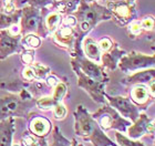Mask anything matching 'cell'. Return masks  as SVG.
Listing matches in <instances>:
<instances>
[{"label":"cell","instance_id":"1","mask_svg":"<svg viewBox=\"0 0 155 146\" xmlns=\"http://www.w3.org/2000/svg\"><path fill=\"white\" fill-rule=\"evenodd\" d=\"M36 97L25 88L18 91L0 89V121L8 117H28L36 105Z\"/></svg>","mask_w":155,"mask_h":146},{"label":"cell","instance_id":"2","mask_svg":"<svg viewBox=\"0 0 155 146\" xmlns=\"http://www.w3.org/2000/svg\"><path fill=\"white\" fill-rule=\"evenodd\" d=\"M74 117V132L78 136L92 143L93 146H117L107 136L99 124L95 122L90 112L82 104L78 105L73 112Z\"/></svg>","mask_w":155,"mask_h":146},{"label":"cell","instance_id":"3","mask_svg":"<svg viewBox=\"0 0 155 146\" xmlns=\"http://www.w3.org/2000/svg\"><path fill=\"white\" fill-rule=\"evenodd\" d=\"M72 15L77 19V36L82 40L101 21L111 20L109 9L99 5L97 1L87 2V0H80L79 7Z\"/></svg>","mask_w":155,"mask_h":146},{"label":"cell","instance_id":"4","mask_svg":"<svg viewBox=\"0 0 155 146\" xmlns=\"http://www.w3.org/2000/svg\"><path fill=\"white\" fill-rule=\"evenodd\" d=\"M91 115L104 132L115 130L121 133H126V128L132 124L131 121L121 116L107 102L102 104L99 110Z\"/></svg>","mask_w":155,"mask_h":146},{"label":"cell","instance_id":"5","mask_svg":"<svg viewBox=\"0 0 155 146\" xmlns=\"http://www.w3.org/2000/svg\"><path fill=\"white\" fill-rule=\"evenodd\" d=\"M21 28L20 33L21 36H25L27 33H37L40 38H47L48 34L45 32L43 20L41 16V9H38L36 7L27 5L21 9Z\"/></svg>","mask_w":155,"mask_h":146},{"label":"cell","instance_id":"6","mask_svg":"<svg viewBox=\"0 0 155 146\" xmlns=\"http://www.w3.org/2000/svg\"><path fill=\"white\" fill-rule=\"evenodd\" d=\"M155 57L153 54L149 55L142 52L131 51L126 52L122 58L120 59L117 67L123 73L130 74L139 70L154 68Z\"/></svg>","mask_w":155,"mask_h":146},{"label":"cell","instance_id":"7","mask_svg":"<svg viewBox=\"0 0 155 146\" xmlns=\"http://www.w3.org/2000/svg\"><path fill=\"white\" fill-rule=\"evenodd\" d=\"M71 67L78 78V86L83 89L95 103H99V104L107 103V100L104 97L107 83L93 80L90 76L85 75L74 63H71Z\"/></svg>","mask_w":155,"mask_h":146},{"label":"cell","instance_id":"8","mask_svg":"<svg viewBox=\"0 0 155 146\" xmlns=\"http://www.w3.org/2000/svg\"><path fill=\"white\" fill-rule=\"evenodd\" d=\"M70 55H71V63H74L84 74L90 76L93 80L104 82L107 84L110 78L105 72V69L102 65L97 64V62L91 61L87 58H85L82 51L74 52V53H71Z\"/></svg>","mask_w":155,"mask_h":146},{"label":"cell","instance_id":"9","mask_svg":"<svg viewBox=\"0 0 155 146\" xmlns=\"http://www.w3.org/2000/svg\"><path fill=\"white\" fill-rule=\"evenodd\" d=\"M20 28L12 26L8 29L0 30V60H5L15 53H20L22 48L20 44Z\"/></svg>","mask_w":155,"mask_h":146},{"label":"cell","instance_id":"10","mask_svg":"<svg viewBox=\"0 0 155 146\" xmlns=\"http://www.w3.org/2000/svg\"><path fill=\"white\" fill-rule=\"evenodd\" d=\"M107 8L111 13V19L119 27L123 28L131 23L133 20L137 19L136 8L134 2L130 3L126 1H109Z\"/></svg>","mask_w":155,"mask_h":146},{"label":"cell","instance_id":"11","mask_svg":"<svg viewBox=\"0 0 155 146\" xmlns=\"http://www.w3.org/2000/svg\"><path fill=\"white\" fill-rule=\"evenodd\" d=\"M104 97H105L107 103L124 118L131 121V122H134L139 117L140 109L130 100V97L122 96V95L112 96V95H109L107 93L104 94Z\"/></svg>","mask_w":155,"mask_h":146},{"label":"cell","instance_id":"12","mask_svg":"<svg viewBox=\"0 0 155 146\" xmlns=\"http://www.w3.org/2000/svg\"><path fill=\"white\" fill-rule=\"evenodd\" d=\"M126 133L132 140H140L144 135H154V120L145 113H140L139 117L126 128Z\"/></svg>","mask_w":155,"mask_h":146},{"label":"cell","instance_id":"13","mask_svg":"<svg viewBox=\"0 0 155 146\" xmlns=\"http://www.w3.org/2000/svg\"><path fill=\"white\" fill-rule=\"evenodd\" d=\"M75 39H77V30L75 27L61 24L54 32L52 33L53 42L65 51L71 52L74 47Z\"/></svg>","mask_w":155,"mask_h":146},{"label":"cell","instance_id":"14","mask_svg":"<svg viewBox=\"0 0 155 146\" xmlns=\"http://www.w3.org/2000/svg\"><path fill=\"white\" fill-rule=\"evenodd\" d=\"M130 100L139 107L140 110H146L153 103L154 94L145 84H134L130 92Z\"/></svg>","mask_w":155,"mask_h":146},{"label":"cell","instance_id":"15","mask_svg":"<svg viewBox=\"0 0 155 146\" xmlns=\"http://www.w3.org/2000/svg\"><path fill=\"white\" fill-rule=\"evenodd\" d=\"M29 123H28V131L33 135L39 137H47L49 134L51 133L53 124L51 121L42 115H28Z\"/></svg>","mask_w":155,"mask_h":146},{"label":"cell","instance_id":"16","mask_svg":"<svg viewBox=\"0 0 155 146\" xmlns=\"http://www.w3.org/2000/svg\"><path fill=\"white\" fill-rule=\"evenodd\" d=\"M126 51L120 48V46L116 42H114L113 47L110 51L101 53V65L104 69H107L110 71H114L117 68V63H119L120 59L125 54Z\"/></svg>","mask_w":155,"mask_h":146},{"label":"cell","instance_id":"17","mask_svg":"<svg viewBox=\"0 0 155 146\" xmlns=\"http://www.w3.org/2000/svg\"><path fill=\"white\" fill-rule=\"evenodd\" d=\"M155 79V70L154 68L144 69V70H139L134 73H131L127 75L123 83L127 85H134V84H150L151 82L154 81Z\"/></svg>","mask_w":155,"mask_h":146},{"label":"cell","instance_id":"18","mask_svg":"<svg viewBox=\"0 0 155 146\" xmlns=\"http://www.w3.org/2000/svg\"><path fill=\"white\" fill-rule=\"evenodd\" d=\"M16 132V118L8 117L0 121V146H12V138Z\"/></svg>","mask_w":155,"mask_h":146},{"label":"cell","instance_id":"19","mask_svg":"<svg viewBox=\"0 0 155 146\" xmlns=\"http://www.w3.org/2000/svg\"><path fill=\"white\" fill-rule=\"evenodd\" d=\"M81 49L85 58H87L91 61L100 62L101 50L95 40H93L90 37H84L81 42Z\"/></svg>","mask_w":155,"mask_h":146},{"label":"cell","instance_id":"20","mask_svg":"<svg viewBox=\"0 0 155 146\" xmlns=\"http://www.w3.org/2000/svg\"><path fill=\"white\" fill-rule=\"evenodd\" d=\"M80 0H53L51 6L61 15H72L79 7Z\"/></svg>","mask_w":155,"mask_h":146},{"label":"cell","instance_id":"21","mask_svg":"<svg viewBox=\"0 0 155 146\" xmlns=\"http://www.w3.org/2000/svg\"><path fill=\"white\" fill-rule=\"evenodd\" d=\"M63 21V15L57 12V11H52L45 17V19L43 20V26H45V30L47 34H52L55 30L58 29L59 27L62 24Z\"/></svg>","mask_w":155,"mask_h":146},{"label":"cell","instance_id":"22","mask_svg":"<svg viewBox=\"0 0 155 146\" xmlns=\"http://www.w3.org/2000/svg\"><path fill=\"white\" fill-rule=\"evenodd\" d=\"M12 146H48V143L45 137L36 136L28 131L22 134L19 143L12 144Z\"/></svg>","mask_w":155,"mask_h":146},{"label":"cell","instance_id":"23","mask_svg":"<svg viewBox=\"0 0 155 146\" xmlns=\"http://www.w3.org/2000/svg\"><path fill=\"white\" fill-rule=\"evenodd\" d=\"M20 16H21V9H16L11 13H5L0 11V30L16 26L20 21Z\"/></svg>","mask_w":155,"mask_h":146},{"label":"cell","instance_id":"24","mask_svg":"<svg viewBox=\"0 0 155 146\" xmlns=\"http://www.w3.org/2000/svg\"><path fill=\"white\" fill-rule=\"evenodd\" d=\"M20 42H21L22 49L36 50L41 46V38L37 33H27L25 36H21Z\"/></svg>","mask_w":155,"mask_h":146},{"label":"cell","instance_id":"25","mask_svg":"<svg viewBox=\"0 0 155 146\" xmlns=\"http://www.w3.org/2000/svg\"><path fill=\"white\" fill-rule=\"evenodd\" d=\"M31 69L33 72V76L36 81H40V80H45L50 73H51V69L47 67V65L42 64V63H38V62H33L30 64Z\"/></svg>","mask_w":155,"mask_h":146},{"label":"cell","instance_id":"26","mask_svg":"<svg viewBox=\"0 0 155 146\" xmlns=\"http://www.w3.org/2000/svg\"><path fill=\"white\" fill-rule=\"evenodd\" d=\"M71 141H69L67 137L62 134L59 126L54 125L52 127V143L50 146H70Z\"/></svg>","mask_w":155,"mask_h":146},{"label":"cell","instance_id":"27","mask_svg":"<svg viewBox=\"0 0 155 146\" xmlns=\"http://www.w3.org/2000/svg\"><path fill=\"white\" fill-rule=\"evenodd\" d=\"M67 92H68V84L67 82H62L59 81V83L53 88V91H52V94H50L51 99L54 101V103H60L62 102L63 97L67 95Z\"/></svg>","mask_w":155,"mask_h":146},{"label":"cell","instance_id":"28","mask_svg":"<svg viewBox=\"0 0 155 146\" xmlns=\"http://www.w3.org/2000/svg\"><path fill=\"white\" fill-rule=\"evenodd\" d=\"M114 136H115L117 146H145L144 143H142L141 141L132 140V138L125 136L124 134H122L121 132H117V131L114 133Z\"/></svg>","mask_w":155,"mask_h":146},{"label":"cell","instance_id":"29","mask_svg":"<svg viewBox=\"0 0 155 146\" xmlns=\"http://www.w3.org/2000/svg\"><path fill=\"white\" fill-rule=\"evenodd\" d=\"M127 28H126V31H127V34H129L130 38L132 39H135V38H139L142 34H144V31H143L142 27H141V23H140V19L133 20L132 22L127 24Z\"/></svg>","mask_w":155,"mask_h":146},{"label":"cell","instance_id":"30","mask_svg":"<svg viewBox=\"0 0 155 146\" xmlns=\"http://www.w3.org/2000/svg\"><path fill=\"white\" fill-rule=\"evenodd\" d=\"M52 113H53V117L57 121H62L64 120L67 114H68V109L65 107L64 104H62V102L57 103L52 109Z\"/></svg>","mask_w":155,"mask_h":146},{"label":"cell","instance_id":"31","mask_svg":"<svg viewBox=\"0 0 155 146\" xmlns=\"http://www.w3.org/2000/svg\"><path fill=\"white\" fill-rule=\"evenodd\" d=\"M140 23H141V27H142L144 33L153 32V30H154V26H155L154 17L153 16L143 17L142 19H140Z\"/></svg>","mask_w":155,"mask_h":146},{"label":"cell","instance_id":"32","mask_svg":"<svg viewBox=\"0 0 155 146\" xmlns=\"http://www.w3.org/2000/svg\"><path fill=\"white\" fill-rule=\"evenodd\" d=\"M97 44H99L101 53H104V52L110 51L115 41L111 39L110 37H103V38H101V39L99 40V41H97Z\"/></svg>","mask_w":155,"mask_h":146},{"label":"cell","instance_id":"33","mask_svg":"<svg viewBox=\"0 0 155 146\" xmlns=\"http://www.w3.org/2000/svg\"><path fill=\"white\" fill-rule=\"evenodd\" d=\"M23 51L21 52V62L22 64L30 65L35 61V50H29V49H22Z\"/></svg>","mask_w":155,"mask_h":146},{"label":"cell","instance_id":"34","mask_svg":"<svg viewBox=\"0 0 155 146\" xmlns=\"http://www.w3.org/2000/svg\"><path fill=\"white\" fill-rule=\"evenodd\" d=\"M28 5L32 7H36L38 9H43L45 7L51 6L53 0H25Z\"/></svg>","mask_w":155,"mask_h":146},{"label":"cell","instance_id":"35","mask_svg":"<svg viewBox=\"0 0 155 146\" xmlns=\"http://www.w3.org/2000/svg\"><path fill=\"white\" fill-rule=\"evenodd\" d=\"M16 5H15V0H2V6L1 10L5 13H11L16 10Z\"/></svg>","mask_w":155,"mask_h":146},{"label":"cell","instance_id":"36","mask_svg":"<svg viewBox=\"0 0 155 146\" xmlns=\"http://www.w3.org/2000/svg\"><path fill=\"white\" fill-rule=\"evenodd\" d=\"M22 79L25 81H28V82H32L35 81V76H33V72H32V69L30 65H26L25 69L22 70Z\"/></svg>","mask_w":155,"mask_h":146},{"label":"cell","instance_id":"37","mask_svg":"<svg viewBox=\"0 0 155 146\" xmlns=\"http://www.w3.org/2000/svg\"><path fill=\"white\" fill-rule=\"evenodd\" d=\"M45 80V84H47V86L50 88V89L54 88L55 85L59 83V81H60V80H59L54 74H52V73H50V74H49Z\"/></svg>","mask_w":155,"mask_h":146},{"label":"cell","instance_id":"38","mask_svg":"<svg viewBox=\"0 0 155 146\" xmlns=\"http://www.w3.org/2000/svg\"><path fill=\"white\" fill-rule=\"evenodd\" d=\"M70 146H78V141L75 138H72L71 140V145Z\"/></svg>","mask_w":155,"mask_h":146},{"label":"cell","instance_id":"39","mask_svg":"<svg viewBox=\"0 0 155 146\" xmlns=\"http://www.w3.org/2000/svg\"><path fill=\"white\" fill-rule=\"evenodd\" d=\"M124 1H126V2H130V3H133L135 0H124Z\"/></svg>","mask_w":155,"mask_h":146},{"label":"cell","instance_id":"40","mask_svg":"<svg viewBox=\"0 0 155 146\" xmlns=\"http://www.w3.org/2000/svg\"><path fill=\"white\" fill-rule=\"evenodd\" d=\"M78 146H84V145L82 143H78Z\"/></svg>","mask_w":155,"mask_h":146},{"label":"cell","instance_id":"41","mask_svg":"<svg viewBox=\"0 0 155 146\" xmlns=\"http://www.w3.org/2000/svg\"><path fill=\"white\" fill-rule=\"evenodd\" d=\"M100 1H104V0H100Z\"/></svg>","mask_w":155,"mask_h":146}]
</instances>
